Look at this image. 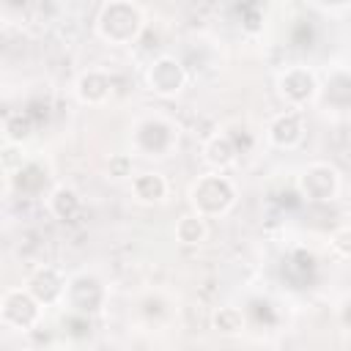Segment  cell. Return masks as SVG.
<instances>
[{"mask_svg": "<svg viewBox=\"0 0 351 351\" xmlns=\"http://www.w3.org/2000/svg\"><path fill=\"white\" fill-rule=\"evenodd\" d=\"M145 27V16H143V8L137 3H129V0H112V3H104L99 8V16H96V33L110 41V44H134L140 38Z\"/></svg>", "mask_w": 351, "mask_h": 351, "instance_id": "6da1fadb", "label": "cell"}, {"mask_svg": "<svg viewBox=\"0 0 351 351\" xmlns=\"http://www.w3.org/2000/svg\"><path fill=\"white\" fill-rule=\"evenodd\" d=\"M233 200H236V186L222 173H206V176L195 178L189 186V203H192L195 214H200L206 219L225 214L233 206Z\"/></svg>", "mask_w": 351, "mask_h": 351, "instance_id": "7a4b0ae2", "label": "cell"}, {"mask_svg": "<svg viewBox=\"0 0 351 351\" xmlns=\"http://www.w3.org/2000/svg\"><path fill=\"white\" fill-rule=\"evenodd\" d=\"M337 189H340V173L326 162L307 165L296 178V192L307 203H329L335 200Z\"/></svg>", "mask_w": 351, "mask_h": 351, "instance_id": "3957f363", "label": "cell"}, {"mask_svg": "<svg viewBox=\"0 0 351 351\" xmlns=\"http://www.w3.org/2000/svg\"><path fill=\"white\" fill-rule=\"evenodd\" d=\"M176 140H178V132L167 118L151 115L134 126V148L145 156H165L167 151H173Z\"/></svg>", "mask_w": 351, "mask_h": 351, "instance_id": "277c9868", "label": "cell"}, {"mask_svg": "<svg viewBox=\"0 0 351 351\" xmlns=\"http://www.w3.org/2000/svg\"><path fill=\"white\" fill-rule=\"evenodd\" d=\"M0 318L8 329L27 332L41 318V304L30 296L27 288H8L0 299Z\"/></svg>", "mask_w": 351, "mask_h": 351, "instance_id": "5b68a950", "label": "cell"}, {"mask_svg": "<svg viewBox=\"0 0 351 351\" xmlns=\"http://www.w3.org/2000/svg\"><path fill=\"white\" fill-rule=\"evenodd\" d=\"M104 282L96 274H74L66 285V296L63 302L69 304V313H80V315H93L101 310L104 304Z\"/></svg>", "mask_w": 351, "mask_h": 351, "instance_id": "8992f818", "label": "cell"}, {"mask_svg": "<svg viewBox=\"0 0 351 351\" xmlns=\"http://www.w3.org/2000/svg\"><path fill=\"white\" fill-rule=\"evenodd\" d=\"M145 85L156 96H176L186 85V71L173 55H159L145 69Z\"/></svg>", "mask_w": 351, "mask_h": 351, "instance_id": "52a82bcc", "label": "cell"}, {"mask_svg": "<svg viewBox=\"0 0 351 351\" xmlns=\"http://www.w3.org/2000/svg\"><path fill=\"white\" fill-rule=\"evenodd\" d=\"M277 90H280V96H282L293 110H299V107L310 104V101L318 96L321 88H318L315 74H313L307 66H291V69H285V71L280 74Z\"/></svg>", "mask_w": 351, "mask_h": 351, "instance_id": "ba28073f", "label": "cell"}, {"mask_svg": "<svg viewBox=\"0 0 351 351\" xmlns=\"http://www.w3.org/2000/svg\"><path fill=\"white\" fill-rule=\"evenodd\" d=\"M66 285H69V280H63V274L55 266H38V269H33L30 277H27V282H25V288L30 291V296L41 307H49L55 302H63Z\"/></svg>", "mask_w": 351, "mask_h": 351, "instance_id": "9c48e42d", "label": "cell"}, {"mask_svg": "<svg viewBox=\"0 0 351 351\" xmlns=\"http://www.w3.org/2000/svg\"><path fill=\"white\" fill-rule=\"evenodd\" d=\"M302 137H304V123L296 110H285L269 123V140L277 148H296Z\"/></svg>", "mask_w": 351, "mask_h": 351, "instance_id": "30bf717a", "label": "cell"}, {"mask_svg": "<svg viewBox=\"0 0 351 351\" xmlns=\"http://www.w3.org/2000/svg\"><path fill=\"white\" fill-rule=\"evenodd\" d=\"M112 93V80L110 74L99 71V69H90L85 74H80L77 80V96L82 104H104Z\"/></svg>", "mask_w": 351, "mask_h": 351, "instance_id": "8fae6325", "label": "cell"}, {"mask_svg": "<svg viewBox=\"0 0 351 351\" xmlns=\"http://www.w3.org/2000/svg\"><path fill=\"white\" fill-rule=\"evenodd\" d=\"M47 181H49L47 167H41L38 162H25V165L16 167L14 176H8V184H14L16 192L25 195V197H36V195H41L44 186H47Z\"/></svg>", "mask_w": 351, "mask_h": 351, "instance_id": "7c38bea8", "label": "cell"}, {"mask_svg": "<svg viewBox=\"0 0 351 351\" xmlns=\"http://www.w3.org/2000/svg\"><path fill=\"white\" fill-rule=\"evenodd\" d=\"M132 192L140 203H159L167 197V178L162 173H140L132 178Z\"/></svg>", "mask_w": 351, "mask_h": 351, "instance_id": "4fadbf2b", "label": "cell"}, {"mask_svg": "<svg viewBox=\"0 0 351 351\" xmlns=\"http://www.w3.org/2000/svg\"><path fill=\"white\" fill-rule=\"evenodd\" d=\"M203 154H206V162H208L211 167H217V170H228V167L236 162L239 148H236V143H233V140L228 137V132H225V134H214V137L206 143Z\"/></svg>", "mask_w": 351, "mask_h": 351, "instance_id": "5bb4252c", "label": "cell"}, {"mask_svg": "<svg viewBox=\"0 0 351 351\" xmlns=\"http://www.w3.org/2000/svg\"><path fill=\"white\" fill-rule=\"evenodd\" d=\"M206 236H208V225H206V217H200V214H184L176 222V239L186 247L203 244Z\"/></svg>", "mask_w": 351, "mask_h": 351, "instance_id": "9a60e30c", "label": "cell"}, {"mask_svg": "<svg viewBox=\"0 0 351 351\" xmlns=\"http://www.w3.org/2000/svg\"><path fill=\"white\" fill-rule=\"evenodd\" d=\"M80 208H82V200H80V195L74 189H69V186L52 189V195H49V211L58 219H63V222L66 219H74L80 214Z\"/></svg>", "mask_w": 351, "mask_h": 351, "instance_id": "2e32d148", "label": "cell"}, {"mask_svg": "<svg viewBox=\"0 0 351 351\" xmlns=\"http://www.w3.org/2000/svg\"><path fill=\"white\" fill-rule=\"evenodd\" d=\"M36 123L30 121V115L22 110V112H11L5 115V123H3V132H5V143L8 145H22L30 134H33Z\"/></svg>", "mask_w": 351, "mask_h": 351, "instance_id": "e0dca14e", "label": "cell"}, {"mask_svg": "<svg viewBox=\"0 0 351 351\" xmlns=\"http://www.w3.org/2000/svg\"><path fill=\"white\" fill-rule=\"evenodd\" d=\"M324 99L335 107H351V74L337 71L324 85Z\"/></svg>", "mask_w": 351, "mask_h": 351, "instance_id": "ac0fdd59", "label": "cell"}, {"mask_svg": "<svg viewBox=\"0 0 351 351\" xmlns=\"http://www.w3.org/2000/svg\"><path fill=\"white\" fill-rule=\"evenodd\" d=\"M211 321H214V329L219 335H239L244 329V313L239 307H230V304L219 307Z\"/></svg>", "mask_w": 351, "mask_h": 351, "instance_id": "d6986e66", "label": "cell"}, {"mask_svg": "<svg viewBox=\"0 0 351 351\" xmlns=\"http://www.w3.org/2000/svg\"><path fill=\"white\" fill-rule=\"evenodd\" d=\"M63 326H69L66 332H69L71 337H88V332H90V318H88V315H80V313H69V315L63 318Z\"/></svg>", "mask_w": 351, "mask_h": 351, "instance_id": "ffe728a7", "label": "cell"}, {"mask_svg": "<svg viewBox=\"0 0 351 351\" xmlns=\"http://www.w3.org/2000/svg\"><path fill=\"white\" fill-rule=\"evenodd\" d=\"M332 250L340 255V258H351V225H346V228H337L335 233H332Z\"/></svg>", "mask_w": 351, "mask_h": 351, "instance_id": "44dd1931", "label": "cell"}, {"mask_svg": "<svg viewBox=\"0 0 351 351\" xmlns=\"http://www.w3.org/2000/svg\"><path fill=\"white\" fill-rule=\"evenodd\" d=\"M110 176L112 178H126V176H132V156H126V154H115V156H110Z\"/></svg>", "mask_w": 351, "mask_h": 351, "instance_id": "7402d4cb", "label": "cell"}, {"mask_svg": "<svg viewBox=\"0 0 351 351\" xmlns=\"http://www.w3.org/2000/svg\"><path fill=\"white\" fill-rule=\"evenodd\" d=\"M337 315H340V324H343L346 329H351V296H348V299H343V304H340Z\"/></svg>", "mask_w": 351, "mask_h": 351, "instance_id": "603a6c76", "label": "cell"}]
</instances>
